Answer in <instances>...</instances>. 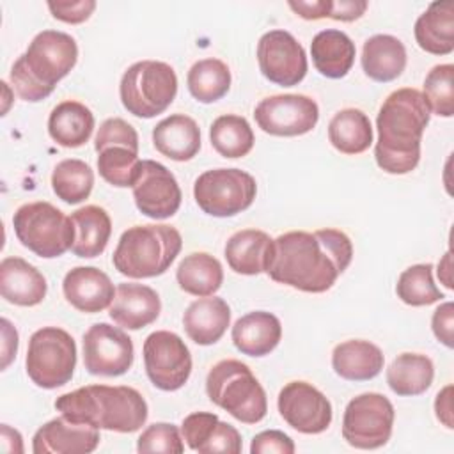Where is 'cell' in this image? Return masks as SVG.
Here are the masks:
<instances>
[{
    "mask_svg": "<svg viewBox=\"0 0 454 454\" xmlns=\"http://www.w3.org/2000/svg\"><path fill=\"white\" fill-rule=\"evenodd\" d=\"M353 259V243L339 229L289 231L271 243L266 273L303 293H325Z\"/></svg>",
    "mask_w": 454,
    "mask_h": 454,
    "instance_id": "6da1fadb",
    "label": "cell"
},
{
    "mask_svg": "<svg viewBox=\"0 0 454 454\" xmlns=\"http://www.w3.org/2000/svg\"><path fill=\"white\" fill-rule=\"evenodd\" d=\"M429 106L420 90L403 87L387 96L376 117L374 158L387 174H408L420 160V140L429 124Z\"/></svg>",
    "mask_w": 454,
    "mask_h": 454,
    "instance_id": "7a4b0ae2",
    "label": "cell"
},
{
    "mask_svg": "<svg viewBox=\"0 0 454 454\" xmlns=\"http://www.w3.org/2000/svg\"><path fill=\"white\" fill-rule=\"evenodd\" d=\"M55 408L71 422L115 433L138 431L149 415L142 394L126 385L80 387L57 397Z\"/></svg>",
    "mask_w": 454,
    "mask_h": 454,
    "instance_id": "3957f363",
    "label": "cell"
},
{
    "mask_svg": "<svg viewBox=\"0 0 454 454\" xmlns=\"http://www.w3.org/2000/svg\"><path fill=\"white\" fill-rule=\"evenodd\" d=\"M78 60L74 37L60 30H43L16 59L9 80L16 94L30 103L46 99Z\"/></svg>",
    "mask_w": 454,
    "mask_h": 454,
    "instance_id": "277c9868",
    "label": "cell"
},
{
    "mask_svg": "<svg viewBox=\"0 0 454 454\" xmlns=\"http://www.w3.org/2000/svg\"><path fill=\"white\" fill-rule=\"evenodd\" d=\"M183 247L179 231L167 223L133 225L126 229L114 250V268L129 278L163 275Z\"/></svg>",
    "mask_w": 454,
    "mask_h": 454,
    "instance_id": "5b68a950",
    "label": "cell"
},
{
    "mask_svg": "<svg viewBox=\"0 0 454 454\" xmlns=\"http://www.w3.org/2000/svg\"><path fill=\"white\" fill-rule=\"evenodd\" d=\"M206 394L211 403L243 424H257L266 417V392L250 367L239 360L216 362L207 372Z\"/></svg>",
    "mask_w": 454,
    "mask_h": 454,
    "instance_id": "8992f818",
    "label": "cell"
},
{
    "mask_svg": "<svg viewBox=\"0 0 454 454\" xmlns=\"http://www.w3.org/2000/svg\"><path fill=\"white\" fill-rule=\"evenodd\" d=\"M177 94V76L170 64L140 60L131 64L119 83L122 106L135 117L151 119L163 114Z\"/></svg>",
    "mask_w": 454,
    "mask_h": 454,
    "instance_id": "52a82bcc",
    "label": "cell"
},
{
    "mask_svg": "<svg viewBox=\"0 0 454 454\" xmlns=\"http://www.w3.org/2000/svg\"><path fill=\"white\" fill-rule=\"evenodd\" d=\"M12 227L18 241L43 259L60 257L74 243L71 216L46 200L20 206L12 215Z\"/></svg>",
    "mask_w": 454,
    "mask_h": 454,
    "instance_id": "ba28073f",
    "label": "cell"
},
{
    "mask_svg": "<svg viewBox=\"0 0 454 454\" xmlns=\"http://www.w3.org/2000/svg\"><path fill=\"white\" fill-rule=\"evenodd\" d=\"M76 367V342L59 326H43L28 339L25 369L41 388L53 390L71 381Z\"/></svg>",
    "mask_w": 454,
    "mask_h": 454,
    "instance_id": "9c48e42d",
    "label": "cell"
},
{
    "mask_svg": "<svg viewBox=\"0 0 454 454\" xmlns=\"http://www.w3.org/2000/svg\"><path fill=\"white\" fill-rule=\"evenodd\" d=\"M257 183L241 168H211L193 183L197 206L211 216L227 218L248 209L255 199Z\"/></svg>",
    "mask_w": 454,
    "mask_h": 454,
    "instance_id": "30bf717a",
    "label": "cell"
},
{
    "mask_svg": "<svg viewBox=\"0 0 454 454\" xmlns=\"http://www.w3.org/2000/svg\"><path fill=\"white\" fill-rule=\"evenodd\" d=\"M394 419V406L383 394H360L344 410L342 438L355 449H380L392 436Z\"/></svg>",
    "mask_w": 454,
    "mask_h": 454,
    "instance_id": "8fae6325",
    "label": "cell"
},
{
    "mask_svg": "<svg viewBox=\"0 0 454 454\" xmlns=\"http://www.w3.org/2000/svg\"><path fill=\"white\" fill-rule=\"evenodd\" d=\"M144 365L151 383L163 390H179L192 374V355L184 340L168 330H158L144 340Z\"/></svg>",
    "mask_w": 454,
    "mask_h": 454,
    "instance_id": "7c38bea8",
    "label": "cell"
},
{
    "mask_svg": "<svg viewBox=\"0 0 454 454\" xmlns=\"http://www.w3.org/2000/svg\"><path fill=\"white\" fill-rule=\"evenodd\" d=\"M254 117L268 135L300 137L316 128L319 106L305 94H275L257 103Z\"/></svg>",
    "mask_w": 454,
    "mask_h": 454,
    "instance_id": "4fadbf2b",
    "label": "cell"
},
{
    "mask_svg": "<svg viewBox=\"0 0 454 454\" xmlns=\"http://www.w3.org/2000/svg\"><path fill=\"white\" fill-rule=\"evenodd\" d=\"M135 358L131 337L108 323H96L83 333V365L92 376H121Z\"/></svg>",
    "mask_w": 454,
    "mask_h": 454,
    "instance_id": "5bb4252c",
    "label": "cell"
},
{
    "mask_svg": "<svg viewBox=\"0 0 454 454\" xmlns=\"http://www.w3.org/2000/svg\"><path fill=\"white\" fill-rule=\"evenodd\" d=\"M257 62L262 76L275 85H298L307 74L303 46L287 30H270L257 43Z\"/></svg>",
    "mask_w": 454,
    "mask_h": 454,
    "instance_id": "9a60e30c",
    "label": "cell"
},
{
    "mask_svg": "<svg viewBox=\"0 0 454 454\" xmlns=\"http://www.w3.org/2000/svg\"><path fill=\"white\" fill-rule=\"evenodd\" d=\"M280 417L298 433L319 434L332 424V404L326 395L307 381H289L277 399Z\"/></svg>",
    "mask_w": 454,
    "mask_h": 454,
    "instance_id": "2e32d148",
    "label": "cell"
},
{
    "mask_svg": "<svg viewBox=\"0 0 454 454\" xmlns=\"http://www.w3.org/2000/svg\"><path fill=\"white\" fill-rule=\"evenodd\" d=\"M131 188L137 209L153 220L170 218L181 206L183 193L177 179L154 160H142L140 174Z\"/></svg>",
    "mask_w": 454,
    "mask_h": 454,
    "instance_id": "e0dca14e",
    "label": "cell"
},
{
    "mask_svg": "<svg viewBox=\"0 0 454 454\" xmlns=\"http://www.w3.org/2000/svg\"><path fill=\"white\" fill-rule=\"evenodd\" d=\"M99 429L67 420L64 415L43 424L34 438L35 454H89L99 445Z\"/></svg>",
    "mask_w": 454,
    "mask_h": 454,
    "instance_id": "ac0fdd59",
    "label": "cell"
},
{
    "mask_svg": "<svg viewBox=\"0 0 454 454\" xmlns=\"http://www.w3.org/2000/svg\"><path fill=\"white\" fill-rule=\"evenodd\" d=\"M66 300L80 312L96 314L112 305L115 289L110 277L94 266H76L62 280Z\"/></svg>",
    "mask_w": 454,
    "mask_h": 454,
    "instance_id": "d6986e66",
    "label": "cell"
},
{
    "mask_svg": "<svg viewBox=\"0 0 454 454\" xmlns=\"http://www.w3.org/2000/svg\"><path fill=\"white\" fill-rule=\"evenodd\" d=\"M160 312V294L153 287L137 282H122L115 287V296L108 314L119 326L140 330L154 323Z\"/></svg>",
    "mask_w": 454,
    "mask_h": 454,
    "instance_id": "ffe728a7",
    "label": "cell"
},
{
    "mask_svg": "<svg viewBox=\"0 0 454 454\" xmlns=\"http://www.w3.org/2000/svg\"><path fill=\"white\" fill-rule=\"evenodd\" d=\"M48 291L44 275L28 261L11 255L0 262V294L20 307L39 305Z\"/></svg>",
    "mask_w": 454,
    "mask_h": 454,
    "instance_id": "44dd1931",
    "label": "cell"
},
{
    "mask_svg": "<svg viewBox=\"0 0 454 454\" xmlns=\"http://www.w3.org/2000/svg\"><path fill=\"white\" fill-rule=\"evenodd\" d=\"M231 323V309L220 296H202L192 301L183 314L186 335L199 346L218 342Z\"/></svg>",
    "mask_w": 454,
    "mask_h": 454,
    "instance_id": "7402d4cb",
    "label": "cell"
},
{
    "mask_svg": "<svg viewBox=\"0 0 454 454\" xmlns=\"http://www.w3.org/2000/svg\"><path fill=\"white\" fill-rule=\"evenodd\" d=\"M232 344L248 356L270 355L282 339V325L278 317L266 310H254L241 316L231 332Z\"/></svg>",
    "mask_w": 454,
    "mask_h": 454,
    "instance_id": "603a6c76",
    "label": "cell"
},
{
    "mask_svg": "<svg viewBox=\"0 0 454 454\" xmlns=\"http://www.w3.org/2000/svg\"><path fill=\"white\" fill-rule=\"evenodd\" d=\"M154 149L174 161H188L200 149L199 124L184 114H172L153 128Z\"/></svg>",
    "mask_w": 454,
    "mask_h": 454,
    "instance_id": "cb8c5ba5",
    "label": "cell"
},
{
    "mask_svg": "<svg viewBox=\"0 0 454 454\" xmlns=\"http://www.w3.org/2000/svg\"><path fill=\"white\" fill-rule=\"evenodd\" d=\"M383 364V351L364 339L344 340L332 351V367L335 374L348 381L372 380L381 372Z\"/></svg>",
    "mask_w": 454,
    "mask_h": 454,
    "instance_id": "d4e9b609",
    "label": "cell"
},
{
    "mask_svg": "<svg viewBox=\"0 0 454 454\" xmlns=\"http://www.w3.org/2000/svg\"><path fill=\"white\" fill-rule=\"evenodd\" d=\"M415 41L431 55H449L454 50V2L436 0L417 18Z\"/></svg>",
    "mask_w": 454,
    "mask_h": 454,
    "instance_id": "484cf974",
    "label": "cell"
},
{
    "mask_svg": "<svg viewBox=\"0 0 454 454\" xmlns=\"http://www.w3.org/2000/svg\"><path fill=\"white\" fill-rule=\"evenodd\" d=\"M355 43L348 34L337 28L317 32L310 43L314 67L326 78H344L355 62Z\"/></svg>",
    "mask_w": 454,
    "mask_h": 454,
    "instance_id": "4316f807",
    "label": "cell"
},
{
    "mask_svg": "<svg viewBox=\"0 0 454 454\" xmlns=\"http://www.w3.org/2000/svg\"><path fill=\"white\" fill-rule=\"evenodd\" d=\"M362 69L374 82H392L406 67V48L390 34H376L364 43Z\"/></svg>",
    "mask_w": 454,
    "mask_h": 454,
    "instance_id": "83f0119b",
    "label": "cell"
},
{
    "mask_svg": "<svg viewBox=\"0 0 454 454\" xmlns=\"http://www.w3.org/2000/svg\"><path fill=\"white\" fill-rule=\"evenodd\" d=\"M273 239L259 229L234 232L225 243V259L232 271L239 275H259L266 271Z\"/></svg>",
    "mask_w": 454,
    "mask_h": 454,
    "instance_id": "f1b7e54d",
    "label": "cell"
},
{
    "mask_svg": "<svg viewBox=\"0 0 454 454\" xmlns=\"http://www.w3.org/2000/svg\"><path fill=\"white\" fill-rule=\"evenodd\" d=\"M94 131V114L80 101L59 103L48 117V133L60 147L74 149L89 142Z\"/></svg>",
    "mask_w": 454,
    "mask_h": 454,
    "instance_id": "f546056e",
    "label": "cell"
},
{
    "mask_svg": "<svg viewBox=\"0 0 454 454\" xmlns=\"http://www.w3.org/2000/svg\"><path fill=\"white\" fill-rule=\"evenodd\" d=\"M71 220L74 225V243L71 252L85 259L103 254L112 234V220L106 209L89 204L76 209L71 215Z\"/></svg>",
    "mask_w": 454,
    "mask_h": 454,
    "instance_id": "4dcf8cb0",
    "label": "cell"
},
{
    "mask_svg": "<svg viewBox=\"0 0 454 454\" xmlns=\"http://www.w3.org/2000/svg\"><path fill=\"white\" fill-rule=\"evenodd\" d=\"M434 378V365L422 353H401L387 369V383L397 395H420Z\"/></svg>",
    "mask_w": 454,
    "mask_h": 454,
    "instance_id": "1f68e13d",
    "label": "cell"
},
{
    "mask_svg": "<svg viewBox=\"0 0 454 454\" xmlns=\"http://www.w3.org/2000/svg\"><path fill=\"white\" fill-rule=\"evenodd\" d=\"M179 287L193 296H211L223 282V270L216 257L207 252H192L183 257L176 270Z\"/></svg>",
    "mask_w": 454,
    "mask_h": 454,
    "instance_id": "d6a6232c",
    "label": "cell"
},
{
    "mask_svg": "<svg viewBox=\"0 0 454 454\" xmlns=\"http://www.w3.org/2000/svg\"><path fill=\"white\" fill-rule=\"evenodd\" d=\"M328 140L342 154H360L372 144V126L358 108H342L328 122Z\"/></svg>",
    "mask_w": 454,
    "mask_h": 454,
    "instance_id": "836d02e7",
    "label": "cell"
},
{
    "mask_svg": "<svg viewBox=\"0 0 454 454\" xmlns=\"http://www.w3.org/2000/svg\"><path fill=\"white\" fill-rule=\"evenodd\" d=\"M213 149L223 158L247 156L255 142L250 122L236 114H225L213 121L209 128Z\"/></svg>",
    "mask_w": 454,
    "mask_h": 454,
    "instance_id": "e575fe53",
    "label": "cell"
},
{
    "mask_svg": "<svg viewBox=\"0 0 454 454\" xmlns=\"http://www.w3.org/2000/svg\"><path fill=\"white\" fill-rule=\"evenodd\" d=\"M186 83L199 103H215L231 89V69L220 59H202L190 67Z\"/></svg>",
    "mask_w": 454,
    "mask_h": 454,
    "instance_id": "d590c367",
    "label": "cell"
},
{
    "mask_svg": "<svg viewBox=\"0 0 454 454\" xmlns=\"http://www.w3.org/2000/svg\"><path fill=\"white\" fill-rule=\"evenodd\" d=\"M94 186V170L89 163L67 158L55 165L51 172V188L53 193L67 202V204H80L89 199Z\"/></svg>",
    "mask_w": 454,
    "mask_h": 454,
    "instance_id": "8d00e7d4",
    "label": "cell"
},
{
    "mask_svg": "<svg viewBox=\"0 0 454 454\" xmlns=\"http://www.w3.org/2000/svg\"><path fill=\"white\" fill-rule=\"evenodd\" d=\"M98 153L99 176L117 188L133 186L138 174L140 163L138 153L126 145H106Z\"/></svg>",
    "mask_w": 454,
    "mask_h": 454,
    "instance_id": "74e56055",
    "label": "cell"
},
{
    "mask_svg": "<svg viewBox=\"0 0 454 454\" xmlns=\"http://www.w3.org/2000/svg\"><path fill=\"white\" fill-rule=\"evenodd\" d=\"M397 298L411 307L431 305L443 296L433 280V264H413L406 268L395 284Z\"/></svg>",
    "mask_w": 454,
    "mask_h": 454,
    "instance_id": "f35d334b",
    "label": "cell"
},
{
    "mask_svg": "<svg viewBox=\"0 0 454 454\" xmlns=\"http://www.w3.org/2000/svg\"><path fill=\"white\" fill-rule=\"evenodd\" d=\"M429 112L440 117L454 115V66L438 64L434 66L424 80L422 92Z\"/></svg>",
    "mask_w": 454,
    "mask_h": 454,
    "instance_id": "ab89813d",
    "label": "cell"
},
{
    "mask_svg": "<svg viewBox=\"0 0 454 454\" xmlns=\"http://www.w3.org/2000/svg\"><path fill=\"white\" fill-rule=\"evenodd\" d=\"M137 450L140 454H149V452L181 454L184 450L181 429L168 422H154L147 426L138 436Z\"/></svg>",
    "mask_w": 454,
    "mask_h": 454,
    "instance_id": "60d3db41",
    "label": "cell"
},
{
    "mask_svg": "<svg viewBox=\"0 0 454 454\" xmlns=\"http://www.w3.org/2000/svg\"><path fill=\"white\" fill-rule=\"evenodd\" d=\"M106 145H126L138 153V133L137 129L121 117L106 119L94 138V149L99 151Z\"/></svg>",
    "mask_w": 454,
    "mask_h": 454,
    "instance_id": "b9f144b4",
    "label": "cell"
},
{
    "mask_svg": "<svg viewBox=\"0 0 454 454\" xmlns=\"http://www.w3.org/2000/svg\"><path fill=\"white\" fill-rule=\"evenodd\" d=\"M218 417L215 413L209 411H195L190 413L188 417H184L183 424H181V434L183 440L186 442V445L192 450L202 452L204 445L209 442V438L213 436L216 424H218Z\"/></svg>",
    "mask_w": 454,
    "mask_h": 454,
    "instance_id": "7bdbcfd3",
    "label": "cell"
},
{
    "mask_svg": "<svg viewBox=\"0 0 454 454\" xmlns=\"http://www.w3.org/2000/svg\"><path fill=\"white\" fill-rule=\"evenodd\" d=\"M241 447H243V442H241V434L238 433V429L227 422L218 420L213 436L204 445L200 454H213V452L239 454Z\"/></svg>",
    "mask_w": 454,
    "mask_h": 454,
    "instance_id": "ee69618b",
    "label": "cell"
},
{
    "mask_svg": "<svg viewBox=\"0 0 454 454\" xmlns=\"http://www.w3.org/2000/svg\"><path fill=\"white\" fill-rule=\"evenodd\" d=\"M51 16L64 23H83L90 18L96 9L94 0H76V2H48Z\"/></svg>",
    "mask_w": 454,
    "mask_h": 454,
    "instance_id": "f6af8a7d",
    "label": "cell"
},
{
    "mask_svg": "<svg viewBox=\"0 0 454 454\" xmlns=\"http://www.w3.org/2000/svg\"><path fill=\"white\" fill-rule=\"evenodd\" d=\"M252 454H293L294 452V442L278 429H268L254 436L250 445Z\"/></svg>",
    "mask_w": 454,
    "mask_h": 454,
    "instance_id": "bcb514c9",
    "label": "cell"
},
{
    "mask_svg": "<svg viewBox=\"0 0 454 454\" xmlns=\"http://www.w3.org/2000/svg\"><path fill=\"white\" fill-rule=\"evenodd\" d=\"M431 328L434 337L447 348L454 346V305L445 301L440 305L431 317Z\"/></svg>",
    "mask_w": 454,
    "mask_h": 454,
    "instance_id": "7dc6e473",
    "label": "cell"
},
{
    "mask_svg": "<svg viewBox=\"0 0 454 454\" xmlns=\"http://www.w3.org/2000/svg\"><path fill=\"white\" fill-rule=\"evenodd\" d=\"M287 5L303 20H323L330 18L333 0H291Z\"/></svg>",
    "mask_w": 454,
    "mask_h": 454,
    "instance_id": "c3c4849f",
    "label": "cell"
},
{
    "mask_svg": "<svg viewBox=\"0 0 454 454\" xmlns=\"http://www.w3.org/2000/svg\"><path fill=\"white\" fill-rule=\"evenodd\" d=\"M367 5L365 0H335L330 18L335 21H355L365 12Z\"/></svg>",
    "mask_w": 454,
    "mask_h": 454,
    "instance_id": "681fc988",
    "label": "cell"
},
{
    "mask_svg": "<svg viewBox=\"0 0 454 454\" xmlns=\"http://www.w3.org/2000/svg\"><path fill=\"white\" fill-rule=\"evenodd\" d=\"M18 351V332L9 319H2V369L12 362Z\"/></svg>",
    "mask_w": 454,
    "mask_h": 454,
    "instance_id": "f907efd6",
    "label": "cell"
},
{
    "mask_svg": "<svg viewBox=\"0 0 454 454\" xmlns=\"http://www.w3.org/2000/svg\"><path fill=\"white\" fill-rule=\"evenodd\" d=\"M434 411H436V419L449 429L454 427V420H452V385L443 387L434 399Z\"/></svg>",
    "mask_w": 454,
    "mask_h": 454,
    "instance_id": "816d5d0a",
    "label": "cell"
},
{
    "mask_svg": "<svg viewBox=\"0 0 454 454\" xmlns=\"http://www.w3.org/2000/svg\"><path fill=\"white\" fill-rule=\"evenodd\" d=\"M0 440H2V449L5 452H23V438H21L20 431L12 429L11 426L2 424Z\"/></svg>",
    "mask_w": 454,
    "mask_h": 454,
    "instance_id": "f5cc1de1",
    "label": "cell"
},
{
    "mask_svg": "<svg viewBox=\"0 0 454 454\" xmlns=\"http://www.w3.org/2000/svg\"><path fill=\"white\" fill-rule=\"evenodd\" d=\"M438 278L445 284V287L452 289V278H450V252L443 255V259L438 262Z\"/></svg>",
    "mask_w": 454,
    "mask_h": 454,
    "instance_id": "db71d44e",
    "label": "cell"
}]
</instances>
